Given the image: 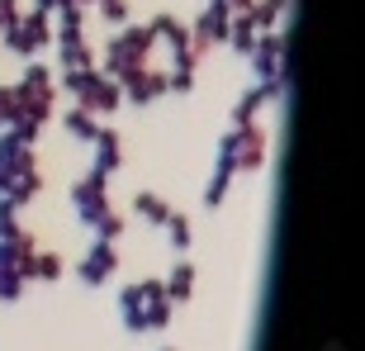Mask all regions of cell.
I'll list each match as a JSON object with an SVG mask.
<instances>
[{"label":"cell","instance_id":"cell-1","mask_svg":"<svg viewBox=\"0 0 365 351\" xmlns=\"http://www.w3.org/2000/svg\"><path fill=\"white\" fill-rule=\"evenodd\" d=\"M148 53H152V39H148V29H138V24H119V34L109 39L105 48V76L109 81H128L133 71L148 67Z\"/></svg>","mask_w":365,"mask_h":351},{"label":"cell","instance_id":"cell-2","mask_svg":"<svg viewBox=\"0 0 365 351\" xmlns=\"http://www.w3.org/2000/svg\"><path fill=\"white\" fill-rule=\"evenodd\" d=\"M0 43L10 48L14 57H38L48 43H53V14H43V10H34V14H19L5 34H0Z\"/></svg>","mask_w":365,"mask_h":351},{"label":"cell","instance_id":"cell-3","mask_svg":"<svg viewBox=\"0 0 365 351\" xmlns=\"http://www.w3.org/2000/svg\"><path fill=\"white\" fill-rule=\"evenodd\" d=\"M71 200H76V214H81V223H91L95 228V218L109 209V195H105V176H81L76 185H71Z\"/></svg>","mask_w":365,"mask_h":351},{"label":"cell","instance_id":"cell-4","mask_svg":"<svg viewBox=\"0 0 365 351\" xmlns=\"http://www.w3.org/2000/svg\"><path fill=\"white\" fill-rule=\"evenodd\" d=\"M228 19L232 14L223 10V5H218V0H209V5H204V14H195V29H190V43H195V48H209V43H223L228 39Z\"/></svg>","mask_w":365,"mask_h":351},{"label":"cell","instance_id":"cell-5","mask_svg":"<svg viewBox=\"0 0 365 351\" xmlns=\"http://www.w3.org/2000/svg\"><path fill=\"white\" fill-rule=\"evenodd\" d=\"M119 95L128 105H152L157 95H166V71H152V67L133 71L128 81H119Z\"/></svg>","mask_w":365,"mask_h":351},{"label":"cell","instance_id":"cell-6","mask_svg":"<svg viewBox=\"0 0 365 351\" xmlns=\"http://www.w3.org/2000/svg\"><path fill=\"white\" fill-rule=\"evenodd\" d=\"M91 148H95V176H114L123 166V143H119V133L114 128H100V133L91 138Z\"/></svg>","mask_w":365,"mask_h":351},{"label":"cell","instance_id":"cell-7","mask_svg":"<svg viewBox=\"0 0 365 351\" xmlns=\"http://www.w3.org/2000/svg\"><path fill=\"white\" fill-rule=\"evenodd\" d=\"M119 266V252H114V243H100L95 238V247L86 252V261H81V280L86 285H100V280H109V270Z\"/></svg>","mask_w":365,"mask_h":351},{"label":"cell","instance_id":"cell-8","mask_svg":"<svg viewBox=\"0 0 365 351\" xmlns=\"http://www.w3.org/2000/svg\"><path fill=\"white\" fill-rule=\"evenodd\" d=\"M148 39L152 43H166V48L176 53V48H190V24H180L176 14H157V19L148 24Z\"/></svg>","mask_w":365,"mask_h":351},{"label":"cell","instance_id":"cell-9","mask_svg":"<svg viewBox=\"0 0 365 351\" xmlns=\"http://www.w3.org/2000/svg\"><path fill=\"white\" fill-rule=\"evenodd\" d=\"M57 62H62V71L95 67V53L86 48V34H81V39H57Z\"/></svg>","mask_w":365,"mask_h":351},{"label":"cell","instance_id":"cell-10","mask_svg":"<svg viewBox=\"0 0 365 351\" xmlns=\"http://www.w3.org/2000/svg\"><path fill=\"white\" fill-rule=\"evenodd\" d=\"M57 275H62V257L57 252H29L24 280H57Z\"/></svg>","mask_w":365,"mask_h":351},{"label":"cell","instance_id":"cell-11","mask_svg":"<svg viewBox=\"0 0 365 351\" xmlns=\"http://www.w3.org/2000/svg\"><path fill=\"white\" fill-rule=\"evenodd\" d=\"M62 123H67V133L76 138V143H91V138L100 133V119H95L91 109H81V105L67 109V114H62Z\"/></svg>","mask_w":365,"mask_h":351},{"label":"cell","instance_id":"cell-12","mask_svg":"<svg viewBox=\"0 0 365 351\" xmlns=\"http://www.w3.org/2000/svg\"><path fill=\"white\" fill-rule=\"evenodd\" d=\"M223 43H232V53H252V43H257V24H252V19H247V14H232L228 19V39Z\"/></svg>","mask_w":365,"mask_h":351},{"label":"cell","instance_id":"cell-13","mask_svg":"<svg viewBox=\"0 0 365 351\" xmlns=\"http://www.w3.org/2000/svg\"><path fill=\"white\" fill-rule=\"evenodd\" d=\"M133 204H138V214L148 218V223H157V228H162L166 218H171V204H166L162 195H152V190H143V195H138Z\"/></svg>","mask_w":365,"mask_h":351},{"label":"cell","instance_id":"cell-14","mask_svg":"<svg viewBox=\"0 0 365 351\" xmlns=\"http://www.w3.org/2000/svg\"><path fill=\"white\" fill-rule=\"evenodd\" d=\"M19 91H53V71L43 67L38 57L24 62V76H19Z\"/></svg>","mask_w":365,"mask_h":351},{"label":"cell","instance_id":"cell-15","mask_svg":"<svg viewBox=\"0 0 365 351\" xmlns=\"http://www.w3.org/2000/svg\"><path fill=\"white\" fill-rule=\"evenodd\" d=\"M162 228L171 233V247H176V252H185V247H190V218L185 214H171Z\"/></svg>","mask_w":365,"mask_h":351},{"label":"cell","instance_id":"cell-16","mask_svg":"<svg viewBox=\"0 0 365 351\" xmlns=\"http://www.w3.org/2000/svg\"><path fill=\"white\" fill-rule=\"evenodd\" d=\"M19 290H24V270H14V266L0 261V299H14Z\"/></svg>","mask_w":365,"mask_h":351},{"label":"cell","instance_id":"cell-17","mask_svg":"<svg viewBox=\"0 0 365 351\" xmlns=\"http://www.w3.org/2000/svg\"><path fill=\"white\" fill-rule=\"evenodd\" d=\"M100 19H105V24H128V0H100Z\"/></svg>","mask_w":365,"mask_h":351},{"label":"cell","instance_id":"cell-18","mask_svg":"<svg viewBox=\"0 0 365 351\" xmlns=\"http://www.w3.org/2000/svg\"><path fill=\"white\" fill-rule=\"evenodd\" d=\"M190 290H195V270H190V266H176V275H171V290H166V299H185Z\"/></svg>","mask_w":365,"mask_h":351},{"label":"cell","instance_id":"cell-19","mask_svg":"<svg viewBox=\"0 0 365 351\" xmlns=\"http://www.w3.org/2000/svg\"><path fill=\"white\" fill-rule=\"evenodd\" d=\"M10 233H19V228H14V204L0 195V238H10Z\"/></svg>","mask_w":365,"mask_h":351},{"label":"cell","instance_id":"cell-20","mask_svg":"<svg viewBox=\"0 0 365 351\" xmlns=\"http://www.w3.org/2000/svg\"><path fill=\"white\" fill-rule=\"evenodd\" d=\"M14 19H19V0H0V34H5Z\"/></svg>","mask_w":365,"mask_h":351},{"label":"cell","instance_id":"cell-21","mask_svg":"<svg viewBox=\"0 0 365 351\" xmlns=\"http://www.w3.org/2000/svg\"><path fill=\"white\" fill-rule=\"evenodd\" d=\"M57 5H67V0H38V10H43V14H53Z\"/></svg>","mask_w":365,"mask_h":351}]
</instances>
